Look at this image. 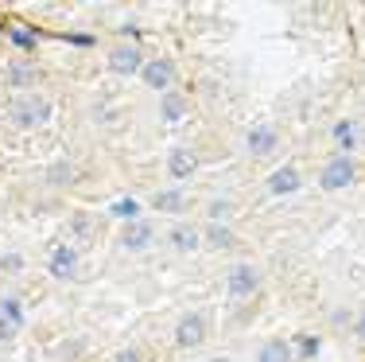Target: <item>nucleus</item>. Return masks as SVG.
Returning <instances> with one entry per match:
<instances>
[{"label": "nucleus", "instance_id": "1", "mask_svg": "<svg viewBox=\"0 0 365 362\" xmlns=\"http://www.w3.org/2000/svg\"><path fill=\"white\" fill-rule=\"evenodd\" d=\"M257 292H260V269L253 261H233L230 273H225V296H230L233 304H245Z\"/></svg>", "mask_w": 365, "mask_h": 362}, {"label": "nucleus", "instance_id": "2", "mask_svg": "<svg viewBox=\"0 0 365 362\" xmlns=\"http://www.w3.org/2000/svg\"><path fill=\"white\" fill-rule=\"evenodd\" d=\"M51 121V101L43 98V94H20V98L12 101V125L16 129H39Z\"/></svg>", "mask_w": 365, "mask_h": 362}, {"label": "nucleus", "instance_id": "3", "mask_svg": "<svg viewBox=\"0 0 365 362\" xmlns=\"http://www.w3.org/2000/svg\"><path fill=\"white\" fill-rule=\"evenodd\" d=\"M175 79H179L175 59H168V55H152V59H144V66H140V82L148 86V90L168 94L171 86H175Z\"/></svg>", "mask_w": 365, "mask_h": 362}, {"label": "nucleus", "instance_id": "4", "mask_svg": "<svg viewBox=\"0 0 365 362\" xmlns=\"http://www.w3.org/2000/svg\"><path fill=\"white\" fill-rule=\"evenodd\" d=\"M354 179H358V164L354 156H330L323 164V171H319V187L323 191H342V187H350Z\"/></svg>", "mask_w": 365, "mask_h": 362}, {"label": "nucleus", "instance_id": "5", "mask_svg": "<svg viewBox=\"0 0 365 362\" xmlns=\"http://www.w3.org/2000/svg\"><path fill=\"white\" fill-rule=\"evenodd\" d=\"M241 149H245V156H253V160L272 156V152L280 149V129H276V125H268V121H260V125H253V129L245 133Z\"/></svg>", "mask_w": 365, "mask_h": 362}, {"label": "nucleus", "instance_id": "6", "mask_svg": "<svg viewBox=\"0 0 365 362\" xmlns=\"http://www.w3.org/2000/svg\"><path fill=\"white\" fill-rule=\"evenodd\" d=\"M206 335H210V316H206V312H182V316H179V323H175V343H179L182 351L198 347Z\"/></svg>", "mask_w": 365, "mask_h": 362}, {"label": "nucleus", "instance_id": "7", "mask_svg": "<svg viewBox=\"0 0 365 362\" xmlns=\"http://www.w3.org/2000/svg\"><path fill=\"white\" fill-rule=\"evenodd\" d=\"M47 273L55 281H74L78 277V249L71 246V241H58V246L47 253Z\"/></svg>", "mask_w": 365, "mask_h": 362}, {"label": "nucleus", "instance_id": "8", "mask_svg": "<svg viewBox=\"0 0 365 362\" xmlns=\"http://www.w3.org/2000/svg\"><path fill=\"white\" fill-rule=\"evenodd\" d=\"M152 238H155L152 222H148V218H136V222H125V226H120L117 246H120V249H128V253H140V249L152 246Z\"/></svg>", "mask_w": 365, "mask_h": 362}, {"label": "nucleus", "instance_id": "9", "mask_svg": "<svg viewBox=\"0 0 365 362\" xmlns=\"http://www.w3.org/2000/svg\"><path fill=\"white\" fill-rule=\"evenodd\" d=\"M268 195H276V199H284V195H295L303 187V171L295 168V164H280V168L272 171V176L264 179Z\"/></svg>", "mask_w": 365, "mask_h": 362}, {"label": "nucleus", "instance_id": "10", "mask_svg": "<svg viewBox=\"0 0 365 362\" xmlns=\"http://www.w3.org/2000/svg\"><path fill=\"white\" fill-rule=\"evenodd\" d=\"M140 66H144V55H140V47H136V43H120V47L109 51V71H117L120 79L140 74Z\"/></svg>", "mask_w": 365, "mask_h": 362}, {"label": "nucleus", "instance_id": "11", "mask_svg": "<svg viewBox=\"0 0 365 362\" xmlns=\"http://www.w3.org/2000/svg\"><path fill=\"white\" fill-rule=\"evenodd\" d=\"M198 171V152L195 149H182V144H175V149L168 152V176L171 179H190Z\"/></svg>", "mask_w": 365, "mask_h": 362}, {"label": "nucleus", "instance_id": "12", "mask_svg": "<svg viewBox=\"0 0 365 362\" xmlns=\"http://www.w3.org/2000/svg\"><path fill=\"white\" fill-rule=\"evenodd\" d=\"M168 241H171V249H179V253H190V249L202 246V230H198L195 222H175V226L168 230Z\"/></svg>", "mask_w": 365, "mask_h": 362}, {"label": "nucleus", "instance_id": "13", "mask_svg": "<svg viewBox=\"0 0 365 362\" xmlns=\"http://www.w3.org/2000/svg\"><path fill=\"white\" fill-rule=\"evenodd\" d=\"M330 141L338 144V156H350V149H358V125H354L350 117H342V121H334V129H330Z\"/></svg>", "mask_w": 365, "mask_h": 362}, {"label": "nucleus", "instance_id": "14", "mask_svg": "<svg viewBox=\"0 0 365 362\" xmlns=\"http://www.w3.org/2000/svg\"><path fill=\"white\" fill-rule=\"evenodd\" d=\"M257 362H295V355H292V343L288 339H264L257 347Z\"/></svg>", "mask_w": 365, "mask_h": 362}, {"label": "nucleus", "instance_id": "15", "mask_svg": "<svg viewBox=\"0 0 365 362\" xmlns=\"http://www.w3.org/2000/svg\"><path fill=\"white\" fill-rule=\"evenodd\" d=\"M152 211L182 214V211H187V195H182V187H168V191H155V195H152Z\"/></svg>", "mask_w": 365, "mask_h": 362}, {"label": "nucleus", "instance_id": "16", "mask_svg": "<svg viewBox=\"0 0 365 362\" xmlns=\"http://www.w3.org/2000/svg\"><path fill=\"white\" fill-rule=\"evenodd\" d=\"M8 79H12V86H16V90L31 94V86H36L39 71H36V66H31V63H24V59H16V63L8 66Z\"/></svg>", "mask_w": 365, "mask_h": 362}, {"label": "nucleus", "instance_id": "17", "mask_svg": "<svg viewBox=\"0 0 365 362\" xmlns=\"http://www.w3.org/2000/svg\"><path fill=\"white\" fill-rule=\"evenodd\" d=\"M233 241H237V234H233L225 222H210V226L202 230V246H210V249H230Z\"/></svg>", "mask_w": 365, "mask_h": 362}, {"label": "nucleus", "instance_id": "18", "mask_svg": "<svg viewBox=\"0 0 365 362\" xmlns=\"http://www.w3.org/2000/svg\"><path fill=\"white\" fill-rule=\"evenodd\" d=\"M160 114H163V121L175 125V121L187 117V98H182L179 90H168V94H163V101H160Z\"/></svg>", "mask_w": 365, "mask_h": 362}, {"label": "nucleus", "instance_id": "19", "mask_svg": "<svg viewBox=\"0 0 365 362\" xmlns=\"http://www.w3.org/2000/svg\"><path fill=\"white\" fill-rule=\"evenodd\" d=\"M0 316H4V320L12 323L16 331L28 323V316H24V304H20V296H16V292H4V296H0Z\"/></svg>", "mask_w": 365, "mask_h": 362}, {"label": "nucleus", "instance_id": "20", "mask_svg": "<svg viewBox=\"0 0 365 362\" xmlns=\"http://www.w3.org/2000/svg\"><path fill=\"white\" fill-rule=\"evenodd\" d=\"M288 343H292V355L295 358H319V347H323V343H319V335H307V331H299Z\"/></svg>", "mask_w": 365, "mask_h": 362}, {"label": "nucleus", "instance_id": "21", "mask_svg": "<svg viewBox=\"0 0 365 362\" xmlns=\"http://www.w3.org/2000/svg\"><path fill=\"white\" fill-rule=\"evenodd\" d=\"M47 183L51 187H71L74 183V164L71 160H55L47 168Z\"/></svg>", "mask_w": 365, "mask_h": 362}, {"label": "nucleus", "instance_id": "22", "mask_svg": "<svg viewBox=\"0 0 365 362\" xmlns=\"http://www.w3.org/2000/svg\"><path fill=\"white\" fill-rule=\"evenodd\" d=\"M140 206H144V203H136V199H117V203L109 206V214H113V218H120V226H125V222H136V218H140Z\"/></svg>", "mask_w": 365, "mask_h": 362}, {"label": "nucleus", "instance_id": "23", "mask_svg": "<svg viewBox=\"0 0 365 362\" xmlns=\"http://www.w3.org/2000/svg\"><path fill=\"white\" fill-rule=\"evenodd\" d=\"M24 269H28V257H24V253H16V249L0 253V273H4V277H20Z\"/></svg>", "mask_w": 365, "mask_h": 362}, {"label": "nucleus", "instance_id": "24", "mask_svg": "<svg viewBox=\"0 0 365 362\" xmlns=\"http://www.w3.org/2000/svg\"><path fill=\"white\" fill-rule=\"evenodd\" d=\"M71 234H74V241H90L93 238V218L86 211L71 214Z\"/></svg>", "mask_w": 365, "mask_h": 362}, {"label": "nucleus", "instance_id": "25", "mask_svg": "<svg viewBox=\"0 0 365 362\" xmlns=\"http://www.w3.org/2000/svg\"><path fill=\"white\" fill-rule=\"evenodd\" d=\"M8 39H12V47L20 51H36V31H24V28H8Z\"/></svg>", "mask_w": 365, "mask_h": 362}, {"label": "nucleus", "instance_id": "26", "mask_svg": "<svg viewBox=\"0 0 365 362\" xmlns=\"http://www.w3.org/2000/svg\"><path fill=\"white\" fill-rule=\"evenodd\" d=\"M230 211H233L230 199H210V203H206V218H210V222H225V214H230Z\"/></svg>", "mask_w": 365, "mask_h": 362}, {"label": "nucleus", "instance_id": "27", "mask_svg": "<svg viewBox=\"0 0 365 362\" xmlns=\"http://www.w3.org/2000/svg\"><path fill=\"white\" fill-rule=\"evenodd\" d=\"M350 323H354V312H346V308H334V312H330V327H338V331H350Z\"/></svg>", "mask_w": 365, "mask_h": 362}, {"label": "nucleus", "instance_id": "28", "mask_svg": "<svg viewBox=\"0 0 365 362\" xmlns=\"http://www.w3.org/2000/svg\"><path fill=\"white\" fill-rule=\"evenodd\" d=\"M350 331H354V339H358L361 347H365V308H361V312H354V323H350Z\"/></svg>", "mask_w": 365, "mask_h": 362}, {"label": "nucleus", "instance_id": "29", "mask_svg": "<svg viewBox=\"0 0 365 362\" xmlns=\"http://www.w3.org/2000/svg\"><path fill=\"white\" fill-rule=\"evenodd\" d=\"M109 362H144V355L136 347H125V351H117V355H113Z\"/></svg>", "mask_w": 365, "mask_h": 362}, {"label": "nucleus", "instance_id": "30", "mask_svg": "<svg viewBox=\"0 0 365 362\" xmlns=\"http://www.w3.org/2000/svg\"><path fill=\"white\" fill-rule=\"evenodd\" d=\"M8 339H16V327L4 320V316H0V343H8Z\"/></svg>", "mask_w": 365, "mask_h": 362}, {"label": "nucleus", "instance_id": "31", "mask_svg": "<svg viewBox=\"0 0 365 362\" xmlns=\"http://www.w3.org/2000/svg\"><path fill=\"white\" fill-rule=\"evenodd\" d=\"M206 362H233V358H225V355H218V358H206Z\"/></svg>", "mask_w": 365, "mask_h": 362}, {"label": "nucleus", "instance_id": "32", "mask_svg": "<svg viewBox=\"0 0 365 362\" xmlns=\"http://www.w3.org/2000/svg\"><path fill=\"white\" fill-rule=\"evenodd\" d=\"M358 136H361V141H358V144H361V149H365V129H361V133H358Z\"/></svg>", "mask_w": 365, "mask_h": 362}]
</instances>
